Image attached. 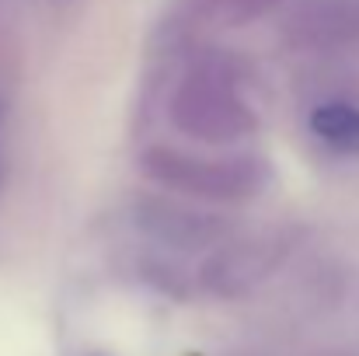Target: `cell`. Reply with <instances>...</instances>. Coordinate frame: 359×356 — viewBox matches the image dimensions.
<instances>
[{
  "label": "cell",
  "instance_id": "obj_5",
  "mask_svg": "<svg viewBox=\"0 0 359 356\" xmlns=\"http://www.w3.org/2000/svg\"><path fill=\"white\" fill-rule=\"evenodd\" d=\"M283 39L300 53H342L359 46V0H297Z\"/></svg>",
  "mask_w": 359,
  "mask_h": 356
},
{
  "label": "cell",
  "instance_id": "obj_3",
  "mask_svg": "<svg viewBox=\"0 0 359 356\" xmlns=\"http://www.w3.org/2000/svg\"><path fill=\"white\" fill-rule=\"evenodd\" d=\"M286 251H290V235H279V231L248 235L238 241L227 237L203 262V286L220 297L248 294L286 258Z\"/></svg>",
  "mask_w": 359,
  "mask_h": 356
},
{
  "label": "cell",
  "instance_id": "obj_6",
  "mask_svg": "<svg viewBox=\"0 0 359 356\" xmlns=\"http://www.w3.org/2000/svg\"><path fill=\"white\" fill-rule=\"evenodd\" d=\"M279 4L283 0H182L178 14L189 28H244Z\"/></svg>",
  "mask_w": 359,
  "mask_h": 356
},
{
  "label": "cell",
  "instance_id": "obj_1",
  "mask_svg": "<svg viewBox=\"0 0 359 356\" xmlns=\"http://www.w3.org/2000/svg\"><path fill=\"white\" fill-rule=\"evenodd\" d=\"M168 119L182 136L199 143H234L258 129V116L238 77L220 60L189 67L168 98Z\"/></svg>",
  "mask_w": 359,
  "mask_h": 356
},
{
  "label": "cell",
  "instance_id": "obj_2",
  "mask_svg": "<svg viewBox=\"0 0 359 356\" xmlns=\"http://www.w3.org/2000/svg\"><path fill=\"white\" fill-rule=\"evenodd\" d=\"M140 171L171 192L203 199V203H248L255 199L272 171L258 154H192L178 147H150L140 157Z\"/></svg>",
  "mask_w": 359,
  "mask_h": 356
},
{
  "label": "cell",
  "instance_id": "obj_7",
  "mask_svg": "<svg viewBox=\"0 0 359 356\" xmlns=\"http://www.w3.org/2000/svg\"><path fill=\"white\" fill-rule=\"evenodd\" d=\"M307 126L328 150L359 157V105L346 102V98H328L311 109Z\"/></svg>",
  "mask_w": 359,
  "mask_h": 356
},
{
  "label": "cell",
  "instance_id": "obj_4",
  "mask_svg": "<svg viewBox=\"0 0 359 356\" xmlns=\"http://www.w3.org/2000/svg\"><path fill=\"white\" fill-rule=\"evenodd\" d=\"M136 228L147 237H154L157 244L178 248V251H199V248H217L220 241L231 237V220L182 203V199H143L136 203Z\"/></svg>",
  "mask_w": 359,
  "mask_h": 356
}]
</instances>
